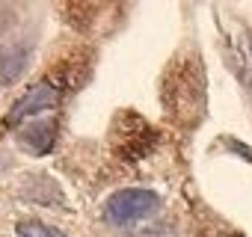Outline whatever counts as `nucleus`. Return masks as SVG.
I'll return each instance as SVG.
<instances>
[{
  "mask_svg": "<svg viewBox=\"0 0 252 237\" xmlns=\"http://www.w3.org/2000/svg\"><path fill=\"white\" fill-rule=\"evenodd\" d=\"M160 210V196L155 190L146 187H125L116 190L107 202H104V219L116 228L125 225H137L143 219H152Z\"/></svg>",
  "mask_w": 252,
  "mask_h": 237,
  "instance_id": "nucleus-1",
  "label": "nucleus"
},
{
  "mask_svg": "<svg viewBox=\"0 0 252 237\" xmlns=\"http://www.w3.org/2000/svg\"><path fill=\"white\" fill-rule=\"evenodd\" d=\"M60 101H63V89H60L57 83H51V80H42V83L30 86V89H27V92H24V95L9 107V116H6L3 128L15 131L18 125L30 122V118L54 116V113H57V107H60Z\"/></svg>",
  "mask_w": 252,
  "mask_h": 237,
  "instance_id": "nucleus-2",
  "label": "nucleus"
},
{
  "mask_svg": "<svg viewBox=\"0 0 252 237\" xmlns=\"http://www.w3.org/2000/svg\"><path fill=\"white\" fill-rule=\"evenodd\" d=\"M225 57H228V65L234 68V74L252 86V30L249 27H234L228 36H225Z\"/></svg>",
  "mask_w": 252,
  "mask_h": 237,
  "instance_id": "nucleus-3",
  "label": "nucleus"
},
{
  "mask_svg": "<svg viewBox=\"0 0 252 237\" xmlns=\"http://www.w3.org/2000/svg\"><path fill=\"white\" fill-rule=\"evenodd\" d=\"M18 143L33 151V154H48L54 148V137H57V118L54 116H42V118H30V122L15 128Z\"/></svg>",
  "mask_w": 252,
  "mask_h": 237,
  "instance_id": "nucleus-4",
  "label": "nucleus"
},
{
  "mask_svg": "<svg viewBox=\"0 0 252 237\" xmlns=\"http://www.w3.org/2000/svg\"><path fill=\"white\" fill-rule=\"evenodd\" d=\"M30 62V48L27 45H6L0 51V83L12 86Z\"/></svg>",
  "mask_w": 252,
  "mask_h": 237,
  "instance_id": "nucleus-5",
  "label": "nucleus"
},
{
  "mask_svg": "<svg viewBox=\"0 0 252 237\" xmlns=\"http://www.w3.org/2000/svg\"><path fill=\"white\" fill-rule=\"evenodd\" d=\"M18 237H68V234H63L60 228H54V225H48V222L27 219V222L18 225Z\"/></svg>",
  "mask_w": 252,
  "mask_h": 237,
  "instance_id": "nucleus-6",
  "label": "nucleus"
}]
</instances>
